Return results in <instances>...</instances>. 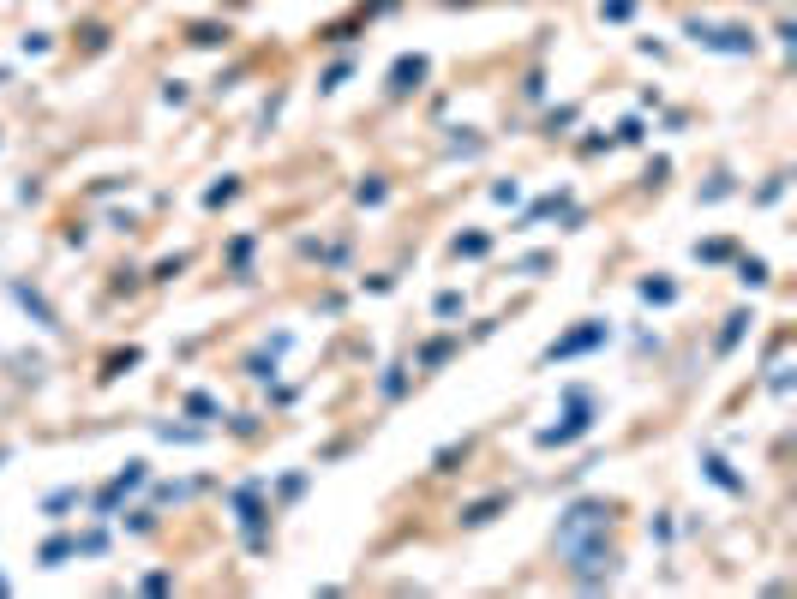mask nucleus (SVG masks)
Returning <instances> with one entry per match:
<instances>
[{
  "label": "nucleus",
  "mask_w": 797,
  "mask_h": 599,
  "mask_svg": "<svg viewBox=\"0 0 797 599\" xmlns=\"http://www.w3.org/2000/svg\"><path fill=\"white\" fill-rule=\"evenodd\" d=\"M696 36H701V42H714V49H726V54H744L749 49L744 31H701V24H696Z\"/></svg>",
  "instance_id": "nucleus-1"
}]
</instances>
